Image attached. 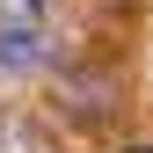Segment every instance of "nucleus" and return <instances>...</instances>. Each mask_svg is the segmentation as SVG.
<instances>
[{"label":"nucleus","mask_w":153,"mask_h":153,"mask_svg":"<svg viewBox=\"0 0 153 153\" xmlns=\"http://www.w3.org/2000/svg\"><path fill=\"white\" fill-rule=\"evenodd\" d=\"M44 66V22H0V73Z\"/></svg>","instance_id":"1"},{"label":"nucleus","mask_w":153,"mask_h":153,"mask_svg":"<svg viewBox=\"0 0 153 153\" xmlns=\"http://www.w3.org/2000/svg\"><path fill=\"white\" fill-rule=\"evenodd\" d=\"M124 153H153V146H124Z\"/></svg>","instance_id":"3"},{"label":"nucleus","mask_w":153,"mask_h":153,"mask_svg":"<svg viewBox=\"0 0 153 153\" xmlns=\"http://www.w3.org/2000/svg\"><path fill=\"white\" fill-rule=\"evenodd\" d=\"M51 0H0V22H44Z\"/></svg>","instance_id":"2"}]
</instances>
